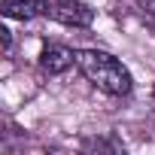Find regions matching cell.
<instances>
[{
	"mask_svg": "<svg viewBox=\"0 0 155 155\" xmlns=\"http://www.w3.org/2000/svg\"><path fill=\"white\" fill-rule=\"evenodd\" d=\"M76 67H79V73L85 76L94 88H101L110 97H125L134 88L131 70L116 55H110V52H101V49H76Z\"/></svg>",
	"mask_w": 155,
	"mask_h": 155,
	"instance_id": "obj_1",
	"label": "cell"
},
{
	"mask_svg": "<svg viewBox=\"0 0 155 155\" xmlns=\"http://www.w3.org/2000/svg\"><path fill=\"white\" fill-rule=\"evenodd\" d=\"M49 18H55L58 25H67V28H91L94 9L88 3H82V0H52Z\"/></svg>",
	"mask_w": 155,
	"mask_h": 155,
	"instance_id": "obj_2",
	"label": "cell"
},
{
	"mask_svg": "<svg viewBox=\"0 0 155 155\" xmlns=\"http://www.w3.org/2000/svg\"><path fill=\"white\" fill-rule=\"evenodd\" d=\"M76 64V49H67L61 43H46L40 52V70L49 76H61Z\"/></svg>",
	"mask_w": 155,
	"mask_h": 155,
	"instance_id": "obj_3",
	"label": "cell"
},
{
	"mask_svg": "<svg viewBox=\"0 0 155 155\" xmlns=\"http://www.w3.org/2000/svg\"><path fill=\"white\" fill-rule=\"evenodd\" d=\"M0 12L6 18L31 21V18H49L52 12V0H0Z\"/></svg>",
	"mask_w": 155,
	"mask_h": 155,
	"instance_id": "obj_4",
	"label": "cell"
},
{
	"mask_svg": "<svg viewBox=\"0 0 155 155\" xmlns=\"http://www.w3.org/2000/svg\"><path fill=\"white\" fill-rule=\"evenodd\" d=\"M137 9L146 15V18H155V0H134Z\"/></svg>",
	"mask_w": 155,
	"mask_h": 155,
	"instance_id": "obj_5",
	"label": "cell"
},
{
	"mask_svg": "<svg viewBox=\"0 0 155 155\" xmlns=\"http://www.w3.org/2000/svg\"><path fill=\"white\" fill-rule=\"evenodd\" d=\"M0 37H3V52H9V46H12V37H9V28H0Z\"/></svg>",
	"mask_w": 155,
	"mask_h": 155,
	"instance_id": "obj_6",
	"label": "cell"
}]
</instances>
